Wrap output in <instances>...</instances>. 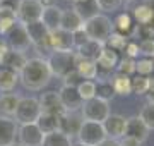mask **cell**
I'll list each match as a JSON object with an SVG mask.
<instances>
[{"label":"cell","mask_w":154,"mask_h":146,"mask_svg":"<svg viewBox=\"0 0 154 146\" xmlns=\"http://www.w3.org/2000/svg\"><path fill=\"white\" fill-rule=\"evenodd\" d=\"M135 72H137V76H146V78H149V74L154 72V60L152 59L135 60Z\"/></svg>","instance_id":"36"},{"label":"cell","mask_w":154,"mask_h":146,"mask_svg":"<svg viewBox=\"0 0 154 146\" xmlns=\"http://www.w3.org/2000/svg\"><path fill=\"white\" fill-rule=\"evenodd\" d=\"M99 7V12H113L122 5V0H96Z\"/></svg>","instance_id":"41"},{"label":"cell","mask_w":154,"mask_h":146,"mask_svg":"<svg viewBox=\"0 0 154 146\" xmlns=\"http://www.w3.org/2000/svg\"><path fill=\"white\" fill-rule=\"evenodd\" d=\"M72 146H86V144H82V143H72Z\"/></svg>","instance_id":"50"},{"label":"cell","mask_w":154,"mask_h":146,"mask_svg":"<svg viewBox=\"0 0 154 146\" xmlns=\"http://www.w3.org/2000/svg\"><path fill=\"white\" fill-rule=\"evenodd\" d=\"M26 28V33H28L29 43L36 46V50H50L48 46V29L43 26L41 21H36V23H29L24 26Z\"/></svg>","instance_id":"8"},{"label":"cell","mask_w":154,"mask_h":146,"mask_svg":"<svg viewBox=\"0 0 154 146\" xmlns=\"http://www.w3.org/2000/svg\"><path fill=\"white\" fill-rule=\"evenodd\" d=\"M118 60H120V59H118V53L105 46V48L101 50V53H99L98 60H96V67H98V71L101 69V71H105L106 74H110L111 71L116 69Z\"/></svg>","instance_id":"20"},{"label":"cell","mask_w":154,"mask_h":146,"mask_svg":"<svg viewBox=\"0 0 154 146\" xmlns=\"http://www.w3.org/2000/svg\"><path fill=\"white\" fill-rule=\"evenodd\" d=\"M45 7L41 5L39 0H21L19 4V9H17L16 19L17 23L26 26L29 23H36V21H41V14H43Z\"/></svg>","instance_id":"7"},{"label":"cell","mask_w":154,"mask_h":146,"mask_svg":"<svg viewBox=\"0 0 154 146\" xmlns=\"http://www.w3.org/2000/svg\"><path fill=\"white\" fill-rule=\"evenodd\" d=\"M125 136L134 138V139H137V141H140V143H144V141L147 139V136H149V129L144 125L142 120H140L139 117H130V119H127Z\"/></svg>","instance_id":"18"},{"label":"cell","mask_w":154,"mask_h":146,"mask_svg":"<svg viewBox=\"0 0 154 146\" xmlns=\"http://www.w3.org/2000/svg\"><path fill=\"white\" fill-rule=\"evenodd\" d=\"M84 31L89 36V40L105 45L106 40L110 38V34L113 33V23H111V19L108 16L98 14L93 19H89V21L84 23Z\"/></svg>","instance_id":"3"},{"label":"cell","mask_w":154,"mask_h":146,"mask_svg":"<svg viewBox=\"0 0 154 146\" xmlns=\"http://www.w3.org/2000/svg\"><path fill=\"white\" fill-rule=\"evenodd\" d=\"M115 71H116V72H120V74H125V76H128V78H130V74L135 72V60H134V59L125 57V59L118 60V65H116Z\"/></svg>","instance_id":"38"},{"label":"cell","mask_w":154,"mask_h":146,"mask_svg":"<svg viewBox=\"0 0 154 146\" xmlns=\"http://www.w3.org/2000/svg\"><path fill=\"white\" fill-rule=\"evenodd\" d=\"M26 62H28V59H26V55L24 53H19V52H9L7 53V57L4 59V62H2V67H7V69H12V71H16L17 74L22 71V67L26 65Z\"/></svg>","instance_id":"29"},{"label":"cell","mask_w":154,"mask_h":146,"mask_svg":"<svg viewBox=\"0 0 154 146\" xmlns=\"http://www.w3.org/2000/svg\"><path fill=\"white\" fill-rule=\"evenodd\" d=\"M41 108H39V101L34 96H22L19 103H17L16 113H14V120L17 125H24V124H34L38 120Z\"/></svg>","instance_id":"4"},{"label":"cell","mask_w":154,"mask_h":146,"mask_svg":"<svg viewBox=\"0 0 154 146\" xmlns=\"http://www.w3.org/2000/svg\"><path fill=\"white\" fill-rule=\"evenodd\" d=\"M7 36V45L12 52H19V53H24V52L29 48V38H28V33H26V28L22 24L17 23L14 28L5 34Z\"/></svg>","instance_id":"9"},{"label":"cell","mask_w":154,"mask_h":146,"mask_svg":"<svg viewBox=\"0 0 154 146\" xmlns=\"http://www.w3.org/2000/svg\"><path fill=\"white\" fill-rule=\"evenodd\" d=\"M50 52H72V33H67L63 29H57L48 34Z\"/></svg>","instance_id":"13"},{"label":"cell","mask_w":154,"mask_h":146,"mask_svg":"<svg viewBox=\"0 0 154 146\" xmlns=\"http://www.w3.org/2000/svg\"><path fill=\"white\" fill-rule=\"evenodd\" d=\"M50 79H51V72H50L48 62H46V59H41V57L28 59L26 65L19 72V81L22 83L24 88L31 91L43 90L45 86H48Z\"/></svg>","instance_id":"1"},{"label":"cell","mask_w":154,"mask_h":146,"mask_svg":"<svg viewBox=\"0 0 154 146\" xmlns=\"http://www.w3.org/2000/svg\"><path fill=\"white\" fill-rule=\"evenodd\" d=\"M17 81H19V74L12 69H7V67H2L0 65V93H9L16 88Z\"/></svg>","instance_id":"26"},{"label":"cell","mask_w":154,"mask_h":146,"mask_svg":"<svg viewBox=\"0 0 154 146\" xmlns=\"http://www.w3.org/2000/svg\"><path fill=\"white\" fill-rule=\"evenodd\" d=\"M72 2H74V0H72Z\"/></svg>","instance_id":"53"},{"label":"cell","mask_w":154,"mask_h":146,"mask_svg":"<svg viewBox=\"0 0 154 146\" xmlns=\"http://www.w3.org/2000/svg\"><path fill=\"white\" fill-rule=\"evenodd\" d=\"M134 17L140 26H149L154 21V7L149 4H139L134 9Z\"/></svg>","instance_id":"28"},{"label":"cell","mask_w":154,"mask_h":146,"mask_svg":"<svg viewBox=\"0 0 154 146\" xmlns=\"http://www.w3.org/2000/svg\"><path fill=\"white\" fill-rule=\"evenodd\" d=\"M137 117L142 120V124L149 131H154V105L152 103H146Z\"/></svg>","instance_id":"35"},{"label":"cell","mask_w":154,"mask_h":146,"mask_svg":"<svg viewBox=\"0 0 154 146\" xmlns=\"http://www.w3.org/2000/svg\"><path fill=\"white\" fill-rule=\"evenodd\" d=\"M132 83V93L135 95H146L149 91V86H151V78H146V76H135L134 79H130Z\"/></svg>","instance_id":"34"},{"label":"cell","mask_w":154,"mask_h":146,"mask_svg":"<svg viewBox=\"0 0 154 146\" xmlns=\"http://www.w3.org/2000/svg\"><path fill=\"white\" fill-rule=\"evenodd\" d=\"M103 48H105V45H101V43H98V41H93V40H89L86 45H82L81 48H77V50H74V52H75V55L79 57V59L96 62Z\"/></svg>","instance_id":"23"},{"label":"cell","mask_w":154,"mask_h":146,"mask_svg":"<svg viewBox=\"0 0 154 146\" xmlns=\"http://www.w3.org/2000/svg\"><path fill=\"white\" fill-rule=\"evenodd\" d=\"M16 24H17L16 17H9V16L0 17V34H7Z\"/></svg>","instance_id":"42"},{"label":"cell","mask_w":154,"mask_h":146,"mask_svg":"<svg viewBox=\"0 0 154 146\" xmlns=\"http://www.w3.org/2000/svg\"><path fill=\"white\" fill-rule=\"evenodd\" d=\"M39 101V108L45 113H53V115H62L63 113V107L60 103L58 93L57 91H46L38 98Z\"/></svg>","instance_id":"16"},{"label":"cell","mask_w":154,"mask_h":146,"mask_svg":"<svg viewBox=\"0 0 154 146\" xmlns=\"http://www.w3.org/2000/svg\"><path fill=\"white\" fill-rule=\"evenodd\" d=\"M127 43H128V38H127V34H122V33H111V34H110V38L106 40L105 46L118 53V52L125 50Z\"/></svg>","instance_id":"31"},{"label":"cell","mask_w":154,"mask_h":146,"mask_svg":"<svg viewBox=\"0 0 154 146\" xmlns=\"http://www.w3.org/2000/svg\"><path fill=\"white\" fill-rule=\"evenodd\" d=\"M111 113L110 110V103L99 98H91V100L84 101L81 107V115L84 120H91V122H99L103 124L108 119V115Z\"/></svg>","instance_id":"5"},{"label":"cell","mask_w":154,"mask_h":146,"mask_svg":"<svg viewBox=\"0 0 154 146\" xmlns=\"http://www.w3.org/2000/svg\"><path fill=\"white\" fill-rule=\"evenodd\" d=\"M57 93H58L60 103L63 107V112H81V107H82L84 101L79 96V93H77V88H74V86H62Z\"/></svg>","instance_id":"10"},{"label":"cell","mask_w":154,"mask_h":146,"mask_svg":"<svg viewBox=\"0 0 154 146\" xmlns=\"http://www.w3.org/2000/svg\"><path fill=\"white\" fill-rule=\"evenodd\" d=\"M125 125H127V119L123 115L118 113H110L108 119L103 122V129H105L106 138L111 139H118L120 141L125 136Z\"/></svg>","instance_id":"11"},{"label":"cell","mask_w":154,"mask_h":146,"mask_svg":"<svg viewBox=\"0 0 154 146\" xmlns=\"http://www.w3.org/2000/svg\"><path fill=\"white\" fill-rule=\"evenodd\" d=\"M96 146H122L120 144V141L118 139H111V138H106V139H103L99 144H96Z\"/></svg>","instance_id":"47"},{"label":"cell","mask_w":154,"mask_h":146,"mask_svg":"<svg viewBox=\"0 0 154 146\" xmlns=\"http://www.w3.org/2000/svg\"><path fill=\"white\" fill-rule=\"evenodd\" d=\"M72 11H75V14L82 19L84 23L89 21V19H93L94 16L101 14L96 0H77V2H74Z\"/></svg>","instance_id":"19"},{"label":"cell","mask_w":154,"mask_h":146,"mask_svg":"<svg viewBox=\"0 0 154 146\" xmlns=\"http://www.w3.org/2000/svg\"><path fill=\"white\" fill-rule=\"evenodd\" d=\"M75 72L81 76L82 81H93V79L98 78V67H96V62L84 60V59H79V57H77Z\"/></svg>","instance_id":"25"},{"label":"cell","mask_w":154,"mask_h":146,"mask_svg":"<svg viewBox=\"0 0 154 146\" xmlns=\"http://www.w3.org/2000/svg\"><path fill=\"white\" fill-rule=\"evenodd\" d=\"M89 41V36L86 34V31H84V28L77 29V31H74L72 33V45H74V50H77V48H81L82 45H86Z\"/></svg>","instance_id":"40"},{"label":"cell","mask_w":154,"mask_h":146,"mask_svg":"<svg viewBox=\"0 0 154 146\" xmlns=\"http://www.w3.org/2000/svg\"><path fill=\"white\" fill-rule=\"evenodd\" d=\"M84 28V21L75 14V11L72 9H65L62 11V21H60V29L67 31V33H74L77 29Z\"/></svg>","instance_id":"21"},{"label":"cell","mask_w":154,"mask_h":146,"mask_svg":"<svg viewBox=\"0 0 154 146\" xmlns=\"http://www.w3.org/2000/svg\"><path fill=\"white\" fill-rule=\"evenodd\" d=\"M115 96V91L111 88V83L108 79H99L96 83V98L99 100H105L110 103V100Z\"/></svg>","instance_id":"32"},{"label":"cell","mask_w":154,"mask_h":146,"mask_svg":"<svg viewBox=\"0 0 154 146\" xmlns=\"http://www.w3.org/2000/svg\"><path fill=\"white\" fill-rule=\"evenodd\" d=\"M72 138H69L67 134H63L62 131H55V132H50V134L43 136L41 146H72Z\"/></svg>","instance_id":"30"},{"label":"cell","mask_w":154,"mask_h":146,"mask_svg":"<svg viewBox=\"0 0 154 146\" xmlns=\"http://www.w3.org/2000/svg\"><path fill=\"white\" fill-rule=\"evenodd\" d=\"M9 52H11V48L7 45V41H0V65H2V62H4V59L7 57Z\"/></svg>","instance_id":"46"},{"label":"cell","mask_w":154,"mask_h":146,"mask_svg":"<svg viewBox=\"0 0 154 146\" xmlns=\"http://www.w3.org/2000/svg\"><path fill=\"white\" fill-rule=\"evenodd\" d=\"M82 115L81 112H63L60 115V129L63 134H67L69 138H74L77 136V131L82 124Z\"/></svg>","instance_id":"14"},{"label":"cell","mask_w":154,"mask_h":146,"mask_svg":"<svg viewBox=\"0 0 154 146\" xmlns=\"http://www.w3.org/2000/svg\"><path fill=\"white\" fill-rule=\"evenodd\" d=\"M19 100H21V96L14 95V93L0 95V113L5 115V117H14Z\"/></svg>","instance_id":"27"},{"label":"cell","mask_w":154,"mask_h":146,"mask_svg":"<svg viewBox=\"0 0 154 146\" xmlns=\"http://www.w3.org/2000/svg\"><path fill=\"white\" fill-rule=\"evenodd\" d=\"M36 125L38 129L43 132V134H50V132H55V131L60 129V115H53V113H39L38 120H36Z\"/></svg>","instance_id":"22"},{"label":"cell","mask_w":154,"mask_h":146,"mask_svg":"<svg viewBox=\"0 0 154 146\" xmlns=\"http://www.w3.org/2000/svg\"><path fill=\"white\" fill-rule=\"evenodd\" d=\"M77 93L82 98V101H88L96 96V81H81L77 86Z\"/></svg>","instance_id":"33"},{"label":"cell","mask_w":154,"mask_h":146,"mask_svg":"<svg viewBox=\"0 0 154 146\" xmlns=\"http://www.w3.org/2000/svg\"><path fill=\"white\" fill-rule=\"evenodd\" d=\"M48 62V67L51 76L57 78H65L67 74H70L72 71H75V62H77V55L75 52H51L46 59Z\"/></svg>","instance_id":"2"},{"label":"cell","mask_w":154,"mask_h":146,"mask_svg":"<svg viewBox=\"0 0 154 146\" xmlns=\"http://www.w3.org/2000/svg\"><path fill=\"white\" fill-rule=\"evenodd\" d=\"M125 52L128 59H135V57H139V45L134 43V41H128L125 46Z\"/></svg>","instance_id":"44"},{"label":"cell","mask_w":154,"mask_h":146,"mask_svg":"<svg viewBox=\"0 0 154 146\" xmlns=\"http://www.w3.org/2000/svg\"><path fill=\"white\" fill-rule=\"evenodd\" d=\"M9 146H22L21 143H12V144H9Z\"/></svg>","instance_id":"51"},{"label":"cell","mask_w":154,"mask_h":146,"mask_svg":"<svg viewBox=\"0 0 154 146\" xmlns=\"http://www.w3.org/2000/svg\"><path fill=\"white\" fill-rule=\"evenodd\" d=\"M139 55H144V59H154V38H146L140 41Z\"/></svg>","instance_id":"39"},{"label":"cell","mask_w":154,"mask_h":146,"mask_svg":"<svg viewBox=\"0 0 154 146\" xmlns=\"http://www.w3.org/2000/svg\"><path fill=\"white\" fill-rule=\"evenodd\" d=\"M128 76L125 74H120V72H115L113 78H111V88L115 91V95H120V96H128L132 93V83H130Z\"/></svg>","instance_id":"24"},{"label":"cell","mask_w":154,"mask_h":146,"mask_svg":"<svg viewBox=\"0 0 154 146\" xmlns=\"http://www.w3.org/2000/svg\"><path fill=\"white\" fill-rule=\"evenodd\" d=\"M60 21H62V9L57 5H51V7H45L43 9V14H41V23L48 33L51 31H57L60 29Z\"/></svg>","instance_id":"17"},{"label":"cell","mask_w":154,"mask_h":146,"mask_svg":"<svg viewBox=\"0 0 154 146\" xmlns=\"http://www.w3.org/2000/svg\"><path fill=\"white\" fill-rule=\"evenodd\" d=\"M146 96H147V103L154 105V78L151 79V86H149V91L146 93Z\"/></svg>","instance_id":"48"},{"label":"cell","mask_w":154,"mask_h":146,"mask_svg":"<svg viewBox=\"0 0 154 146\" xmlns=\"http://www.w3.org/2000/svg\"><path fill=\"white\" fill-rule=\"evenodd\" d=\"M120 144L122 146H142V143L137 139H134V138H128V136H123L120 139Z\"/></svg>","instance_id":"45"},{"label":"cell","mask_w":154,"mask_h":146,"mask_svg":"<svg viewBox=\"0 0 154 146\" xmlns=\"http://www.w3.org/2000/svg\"><path fill=\"white\" fill-rule=\"evenodd\" d=\"M43 136L45 134L38 129L36 124H24L17 129V138L22 146H41Z\"/></svg>","instance_id":"12"},{"label":"cell","mask_w":154,"mask_h":146,"mask_svg":"<svg viewBox=\"0 0 154 146\" xmlns=\"http://www.w3.org/2000/svg\"><path fill=\"white\" fill-rule=\"evenodd\" d=\"M81 81H82V79H81V76H79L75 71H72L70 74H67L65 78H63V86H74V88H77Z\"/></svg>","instance_id":"43"},{"label":"cell","mask_w":154,"mask_h":146,"mask_svg":"<svg viewBox=\"0 0 154 146\" xmlns=\"http://www.w3.org/2000/svg\"><path fill=\"white\" fill-rule=\"evenodd\" d=\"M122 2H123V0H122ZM125 2H134V0H125Z\"/></svg>","instance_id":"52"},{"label":"cell","mask_w":154,"mask_h":146,"mask_svg":"<svg viewBox=\"0 0 154 146\" xmlns=\"http://www.w3.org/2000/svg\"><path fill=\"white\" fill-rule=\"evenodd\" d=\"M115 26H116V29H118V33H122V34L128 33V31L132 29V17L128 16L127 12H123V14H120V16L115 19Z\"/></svg>","instance_id":"37"},{"label":"cell","mask_w":154,"mask_h":146,"mask_svg":"<svg viewBox=\"0 0 154 146\" xmlns=\"http://www.w3.org/2000/svg\"><path fill=\"white\" fill-rule=\"evenodd\" d=\"M77 143H82L86 146H96L103 139H106L103 124L91 122V120H82L81 127L77 131Z\"/></svg>","instance_id":"6"},{"label":"cell","mask_w":154,"mask_h":146,"mask_svg":"<svg viewBox=\"0 0 154 146\" xmlns=\"http://www.w3.org/2000/svg\"><path fill=\"white\" fill-rule=\"evenodd\" d=\"M17 129H19V125L12 117L0 115V146H9L16 143Z\"/></svg>","instance_id":"15"},{"label":"cell","mask_w":154,"mask_h":146,"mask_svg":"<svg viewBox=\"0 0 154 146\" xmlns=\"http://www.w3.org/2000/svg\"><path fill=\"white\" fill-rule=\"evenodd\" d=\"M41 2V5L43 7H51V5H55V0H39Z\"/></svg>","instance_id":"49"}]
</instances>
